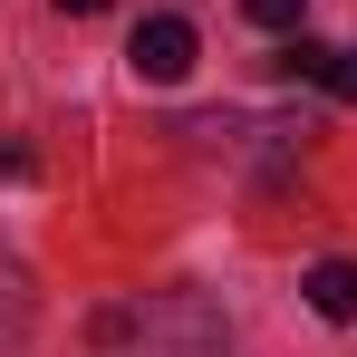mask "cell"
<instances>
[{"mask_svg": "<svg viewBox=\"0 0 357 357\" xmlns=\"http://www.w3.org/2000/svg\"><path fill=\"white\" fill-rule=\"evenodd\" d=\"M193 49H203V39H193V20H145V29L126 39L135 77H155V87H174L183 68H193Z\"/></svg>", "mask_w": 357, "mask_h": 357, "instance_id": "obj_1", "label": "cell"}, {"mask_svg": "<svg viewBox=\"0 0 357 357\" xmlns=\"http://www.w3.org/2000/svg\"><path fill=\"white\" fill-rule=\"evenodd\" d=\"M241 10H251L261 29H299V0H241Z\"/></svg>", "mask_w": 357, "mask_h": 357, "instance_id": "obj_3", "label": "cell"}, {"mask_svg": "<svg viewBox=\"0 0 357 357\" xmlns=\"http://www.w3.org/2000/svg\"><path fill=\"white\" fill-rule=\"evenodd\" d=\"M299 290H309L319 319H357V261H309V280H299Z\"/></svg>", "mask_w": 357, "mask_h": 357, "instance_id": "obj_2", "label": "cell"}, {"mask_svg": "<svg viewBox=\"0 0 357 357\" xmlns=\"http://www.w3.org/2000/svg\"><path fill=\"white\" fill-rule=\"evenodd\" d=\"M59 10H68V20H97V10H107V0H59Z\"/></svg>", "mask_w": 357, "mask_h": 357, "instance_id": "obj_4", "label": "cell"}]
</instances>
